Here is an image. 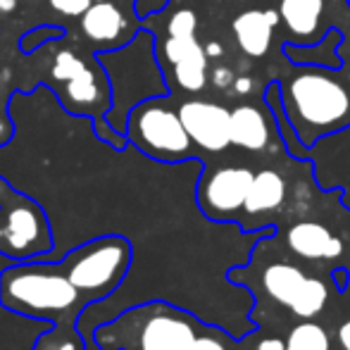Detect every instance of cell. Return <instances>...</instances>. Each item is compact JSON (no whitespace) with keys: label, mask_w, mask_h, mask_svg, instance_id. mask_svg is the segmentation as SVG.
<instances>
[{"label":"cell","mask_w":350,"mask_h":350,"mask_svg":"<svg viewBox=\"0 0 350 350\" xmlns=\"http://www.w3.org/2000/svg\"><path fill=\"white\" fill-rule=\"evenodd\" d=\"M107 72V86L115 93V105L105 112V120L120 134L126 131L129 112L148 98L170 96L162 67L155 57V36L150 31H139L129 46L98 55Z\"/></svg>","instance_id":"obj_4"},{"label":"cell","mask_w":350,"mask_h":350,"mask_svg":"<svg viewBox=\"0 0 350 350\" xmlns=\"http://www.w3.org/2000/svg\"><path fill=\"white\" fill-rule=\"evenodd\" d=\"M196 29H198V14L189 8L176 10L170 17V22H167V33L170 36H196Z\"/></svg>","instance_id":"obj_24"},{"label":"cell","mask_w":350,"mask_h":350,"mask_svg":"<svg viewBox=\"0 0 350 350\" xmlns=\"http://www.w3.org/2000/svg\"><path fill=\"white\" fill-rule=\"evenodd\" d=\"M14 10V0H0V12H10Z\"/></svg>","instance_id":"obj_35"},{"label":"cell","mask_w":350,"mask_h":350,"mask_svg":"<svg viewBox=\"0 0 350 350\" xmlns=\"http://www.w3.org/2000/svg\"><path fill=\"white\" fill-rule=\"evenodd\" d=\"M81 29L91 41L110 43L122 36V31L126 29V19L115 3L103 0V3H93L81 14Z\"/></svg>","instance_id":"obj_16"},{"label":"cell","mask_w":350,"mask_h":350,"mask_svg":"<svg viewBox=\"0 0 350 350\" xmlns=\"http://www.w3.org/2000/svg\"><path fill=\"white\" fill-rule=\"evenodd\" d=\"M60 262L91 303H103L124 284L134 262V248L124 236H98L65 253Z\"/></svg>","instance_id":"obj_5"},{"label":"cell","mask_w":350,"mask_h":350,"mask_svg":"<svg viewBox=\"0 0 350 350\" xmlns=\"http://www.w3.org/2000/svg\"><path fill=\"white\" fill-rule=\"evenodd\" d=\"M334 281H336V286H338V291H346V286H348V279H350V272L348 269H343V267H338V269H334Z\"/></svg>","instance_id":"obj_32"},{"label":"cell","mask_w":350,"mask_h":350,"mask_svg":"<svg viewBox=\"0 0 350 350\" xmlns=\"http://www.w3.org/2000/svg\"><path fill=\"white\" fill-rule=\"evenodd\" d=\"M288 193V186L286 179L279 174L277 170H260L255 172L253 186H250L248 200H245L243 215L248 219H260V217L269 215V212H277L286 200ZM255 229H258V221H255Z\"/></svg>","instance_id":"obj_14"},{"label":"cell","mask_w":350,"mask_h":350,"mask_svg":"<svg viewBox=\"0 0 350 350\" xmlns=\"http://www.w3.org/2000/svg\"><path fill=\"white\" fill-rule=\"evenodd\" d=\"M170 0H136V14L139 17H148V14H155L160 10L167 8Z\"/></svg>","instance_id":"obj_28"},{"label":"cell","mask_w":350,"mask_h":350,"mask_svg":"<svg viewBox=\"0 0 350 350\" xmlns=\"http://www.w3.org/2000/svg\"><path fill=\"white\" fill-rule=\"evenodd\" d=\"M338 343L343 346V350H350V319L338 327Z\"/></svg>","instance_id":"obj_31"},{"label":"cell","mask_w":350,"mask_h":350,"mask_svg":"<svg viewBox=\"0 0 350 350\" xmlns=\"http://www.w3.org/2000/svg\"><path fill=\"white\" fill-rule=\"evenodd\" d=\"M255 172L250 167L229 165L219 170H203L196 184V200L203 215L212 221H236L245 208Z\"/></svg>","instance_id":"obj_7"},{"label":"cell","mask_w":350,"mask_h":350,"mask_svg":"<svg viewBox=\"0 0 350 350\" xmlns=\"http://www.w3.org/2000/svg\"><path fill=\"white\" fill-rule=\"evenodd\" d=\"M0 298L10 310L55 327H79L83 310L93 305L60 260H19L0 274Z\"/></svg>","instance_id":"obj_2"},{"label":"cell","mask_w":350,"mask_h":350,"mask_svg":"<svg viewBox=\"0 0 350 350\" xmlns=\"http://www.w3.org/2000/svg\"><path fill=\"white\" fill-rule=\"evenodd\" d=\"M208 53L205 48H198L196 53H191L189 57L179 60L176 65H172L174 70V79L179 83L181 91L186 93H200L208 83Z\"/></svg>","instance_id":"obj_18"},{"label":"cell","mask_w":350,"mask_h":350,"mask_svg":"<svg viewBox=\"0 0 350 350\" xmlns=\"http://www.w3.org/2000/svg\"><path fill=\"white\" fill-rule=\"evenodd\" d=\"M12 262H19V260L0 253V274ZM53 327H55V324L14 312V310H10L8 305L3 303V298H0V350H33L38 338L46 332H51Z\"/></svg>","instance_id":"obj_12"},{"label":"cell","mask_w":350,"mask_h":350,"mask_svg":"<svg viewBox=\"0 0 350 350\" xmlns=\"http://www.w3.org/2000/svg\"><path fill=\"white\" fill-rule=\"evenodd\" d=\"M348 5H350V0H348Z\"/></svg>","instance_id":"obj_37"},{"label":"cell","mask_w":350,"mask_h":350,"mask_svg":"<svg viewBox=\"0 0 350 350\" xmlns=\"http://www.w3.org/2000/svg\"><path fill=\"white\" fill-rule=\"evenodd\" d=\"M210 79H212V83H215V86L219 88V91H226V88H234L236 74H234V70H231V67L217 65L215 70H212Z\"/></svg>","instance_id":"obj_27"},{"label":"cell","mask_w":350,"mask_h":350,"mask_svg":"<svg viewBox=\"0 0 350 350\" xmlns=\"http://www.w3.org/2000/svg\"><path fill=\"white\" fill-rule=\"evenodd\" d=\"M93 3H103V0H93Z\"/></svg>","instance_id":"obj_36"},{"label":"cell","mask_w":350,"mask_h":350,"mask_svg":"<svg viewBox=\"0 0 350 350\" xmlns=\"http://www.w3.org/2000/svg\"><path fill=\"white\" fill-rule=\"evenodd\" d=\"M170 96L148 98L129 112L126 139L146 157L165 165L196 160V143L186 131L179 110L170 105Z\"/></svg>","instance_id":"obj_6"},{"label":"cell","mask_w":350,"mask_h":350,"mask_svg":"<svg viewBox=\"0 0 350 350\" xmlns=\"http://www.w3.org/2000/svg\"><path fill=\"white\" fill-rule=\"evenodd\" d=\"M281 24L279 10H260L250 8L236 14L231 22V31L236 36V46L245 57L260 60L269 53L274 41V31Z\"/></svg>","instance_id":"obj_11"},{"label":"cell","mask_w":350,"mask_h":350,"mask_svg":"<svg viewBox=\"0 0 350 350\" xmlns=\"http://www.w3.org/2000/svg\"><path fill=\"white\" fill-rule=\"evenodd\" d=\"M83 70H86L83 60H79V57L74 55V53H70V51H62V53H57V57H55V65H53V77L67 83L70 79H74L77 74H81Z\"/></svg>","instance_id":"obj_25"},{"label":"cell","mask_w":350,"mask_h":350,"mask_svg":"<svg viewBox=\"0 0 350 350\" xmlns=\"http://www.w3.org/2000/svg\"><path fill=\"white\" fill-rule=\"evenodd\" d=\"M67 96L77 103H96L100 98V88H98V79L93 77L91 70H83L74 79L67 81Z\"/></svg>","instance_id":"obj_23"},{"label":"cell","mask_w":350,"mask_h":350,"mask_svg":"<svg viewBox=\"0 0 350 350\" xmlns=\"http://www.w3.org/2000/svg\"><path fill=\"white\" fill-rule=\"evenodd\" d=\"M255 88V81L250 77H236L234 81V91L239 93V96H250Z\"/></svg>","instance_id":"obj_29"},{"label":"cell","mask_w":350,"mask_h":350,"mask_svg":"<svg viewBox=\"0 0 350 350\" xmlns=\"http://www.w3.org/2000/svg\"><path fill=\"white\" fill-rule=\"evenodd\" d=\"M274 81L279 83L286 117L310 150L350 126V77L343 67L329 70L291 62L288 72H281Z\"/></svg>","instance_id":"obj_1"},{"label":"cell","mask_w":350,"mask_h":350,"mask_svg":"<svg viewBox=\"0 0 350 350\" xmlns=\"http://www.w3.org/2000/svg\"><path fill=\"white\" fill-rule=\"evenodd\" d=\"M343 43V31L338 27H329L327 33L312 46H298V43H284L281 55L291 60L293 65H319L329 70H341L343 57L338 53Z\"/></svg>","instance_id":"obj_15"},{"label":"cell","mask_w":350,"mask_h":350,"mask_svg":"<svg viewBox=\"0 0 350 350\" xmlns=\"http://www.w3.org/2000/svg\"><path fill=\"white\" fill-rule=\"evenodd\" d=\"M338 53H341V57H343V72L350 77V51H346V48H338Z\"/></svg>","instance_id":"obj_34"},{"label":"cell","mask_w":350,"mask_h":350,"mask_svg":"<svg viewBox=\"0 0 350 350\" xmlns=\"http://www.w3.org/2000/svg\"><path fill=\"white\" fill-rule=\"evenodd\" d=\"M210 322L167 300L126 308L112 322L93 329L98 350H191Z\"/></svg>","instance_id":"obj_3"},{"label":"cell","mask_w":350,"mask_h":350,"mask_svg":"<svg viewBox=\"0 0 350 350\" xmlns=\"http://www.w3.org/2000/svg\"><path fill=\"white\" fill-rule=\"evenodd\" d=\"M286 350H329V334L317 322H300L291 329Z\"/></svg>","instance_id":"obj_20"},{"label":"cell","mask_w":350,"mask_h":350,"mask_svg":"<svg viewBox=\"0 0 350 350\" xmlns=\"http://www.w3.org/2000/svg\"><path fill=\"white\" fill-rule=\"evenodd\" d=\"M191 350H243V346L226 329L217 327V324H208L203 329V334L196 338Z\"/></svg>","instance_id":"obj_22"},{"label":"cell","mask_w":350,"mask_h":350,"mask_svg":"<svg viewBox=\"0 0 350 350\" xmlns=\"http://www.w3.org/2000/svg\"><path fill=\"white\" fill-rule=\"evenodd\" d=\"M281 139L272 107L262 110L255 103H243L231 110V146L248 152H265L272 141Z\"/></svg>","instance_id":"obj_9"},{"label":"cell","mask_w":350,"mask_h":350,"mask_svg":"<svg viewBox=\"0 0 350 350\" xmlns=\"http://www.w3.org/2000/svg\"><path fill=\"white\" fill-rule=\"evenodd\" d=\"M205 53H208L210 60H212V57L217 60V57H221V53H224V51H221V46L217 41H210L208 46H205Z\"/></svg>","instance_id":"obj_33"},{"label":"cell","mask_w":350,"mask_h":350,"mask_svg":"<svg viewBox=\"0 0 350 350\" xmlns=\"http://www.w3.org/2000/svg\"><path fill=\"white\" fill-rule=\"evenodd\" d=\"M255 350H286V341H284V338H279V336L262 338Z\"/></svg>","instance_id":"obj_30"},{"label":"cell","mask_w":350,"mask_h":350,"mask_svg":"<svg viewBox=\"0 0 350 350\" xmlns=\"http://www.w3.org/2000/svg\"><path fill=\"white\" fill-rule=\"evenodd\" d=\"M305 281H308V274H305L300 267L288 265V262L269 265V267L262 272V286L269 293V298H274L277 303L286 305L288 310H291V305L298 300Z\"/></svg>","instance_id":"obj_17"},{"label":"cell","mask_w":350,"mask_h":350,"mask_svg":"<svg viewBox=\"0 0 350 350\" xmlns=\"http://www.w3.org/2000/svg\"><path fill=\"white\" fill-rule=\"evenodd\" d=\"M327 300H329L327 284L319 281V279H314V277H308L303 291H300V295H298V300L291 305V312H293L295 317L312 319L322 312L324 305H327Z\"/></svg>","instance_id":"obj_19"},{"label":"cell","mask_w":350,"mask_h":350,"mask_svg":"<svg viewBox=\"0 0 350 350\" xmlns=\"http://www.w3.org/2000/svg\"><path fill=\"white\" fill-rule=\"evenodd\" d=\"M33 350H86L79 327H53L38 338Z\"/></svg>","instance_id":"obj_21"},{"label":"cell","mask_w":350,"mask_h":350,"mask_svg":"<svg viewBox=\"0 0 350 350\" xmlns=\"http://www.w3.org/2000/svg\"><path fill=\"white\" fill-rule=\"evenodd\" d=\"M286 245L303 260H336L343 255V241L319 221H295L286 231Z\"/></svg>","instance_id":"obj_13"},{"label":"cell","mask_w":350,"mask_h":350,"mask_svg":"<svg viewBox=\"0 0 350 350\" xmlns=\"http://www.w3.org/2000/svg\"><path fill=\"white\" fill-rule=\"evenodd\" d=\"M51 8L65 17H81L91 8V0H51Z\"/></svg>","instance_id":"obj_26"},{"label":"cell","mask_w":350,"mask_h":350,"mask_svg":"<svg viewBox=\"0 0 350 350\" xmlns=\"http://www.w3.org/2000/svg\"><path fill=\"white\" fill-rule=\"evenodd\" d=\"M327 0H279V17L288 33V43L312 46L327 33Z\"/></svg>","instance_id":"obj_10"},{"label":"cell","mask_w":350,"mask_h":350,"mask_svg":"<svg viewBox=\"0 0 350 350\" xmlns=\"http://www.w3.org/2000/svg\"><path fill=\"white\" fill-rule=\"evenodd\" d=\"M179 117L198 150L224 152L231 146V110L221 103L191 98L179 105Z\"/></svg>","instance_id":"obj_8"}]
</instances>
